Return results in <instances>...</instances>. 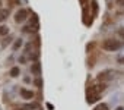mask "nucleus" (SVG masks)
<instances>
[{
  "label": "nucleus",
  "instance_id": "obj_5",
  "mask_svg": "<svg viewBox=\"0 0 124 110\" xmlns=\"http://www.w3.org/2000/svg\"><path fill=\"white\" fill-rule=\"evenodd\" d=\"M31 72L35 73V75H39V72H41V66H39V63H34L32 68H31Z\"/></svg>",
  "mask_w": 124,
  "mask_h": 110
},
{
  "label": "nucleus",
  "instance_id": "obj_3",
  "mask_svg": "<svg viewBox=\"0 0 124 110\" xmlns=\"http://www.w3.org/2000/svg\"><path fill=\"white\" fill-rule=\"evenodd\" d=\"M112 75H114V72H109L108 71V72H101L98 78L99 79H112Z\"/></svg>",
  "mask_w": 124,
  "mask_h": 110
},
{
  "label": "nucleus",
  "instance_id": "obj_14",
  "mask_svg": "<svg viewBox=\"0 0 124 110\" xmlns=\"http://www.w3.org/2000/svg\"><path fill=\"white\" fill-rule=\"evenodd\" d=\"M118 5H124V0H118Z\"/></svg>",
  "mask_w": 124,
  "mask_h": 110
},
{
  "label": "nucleus",
  "instance_id": "obj_2",
  "mask_svg": "<svg viewBox=\"0 0 124 110\" xmlns=\"http://www.w3.org/2000/svg\"><path fill=\"white\" fill-rule=\"evenodd\" d=\"M26 18H28V10H25V9L18 10L16 15H15V21H16V22H23Z\"/></svg>",
  "mask_w": 124,
  "mask_h": 110
},
{
  "label": "nucleus",
  "instance_id": "obj_6",
  "mask_svg": "<svg viewBox=\"0 0 124 110\" xmlns=\"http://www.w3.org/2000/svg\"><path fill=\"white\" fill-rule=\"evenodd\" d=\"M6 34H9V28L2 25V27H0V35H6Z\"/></svg>",
  "mask_w": 124,
  "mask_h": 110
},
{
  "label": "nucleus",
  "instance_id": "obj_17",
  "mask_svg": "<svg viewBox=\"0 0 124 110\" xmlns=\"http://www.w3.org/2000/svg\"><path fill=\"white\" fill-rule=\"evenodd\" d=\"M16 110H23V109H16Z\"/></svg>",
  "mask_w": 124,
  "mask_h": 110
},
{
  "label": "nucleus",
  "instance_id": "obj_9",
  "mask_svg": "<svg viewBox=\"0 0 124 110\" xmlns=\"http://www.w3.org/2000/svg\"><path fill=\"white\" fill-rule=\"evenodd\" d=\"M95 110H108V107H107V104H99Z\"/></svg>",
  "mask_w": 124,
  "mask_h": 110
},
{
  "label": "nucleus",
  "instance_id": "obj_15",
  "mask_svg": "<svg viewBox=\"0 0 124 110\" xmlns=\"http://www.w3.org/2000/svg\"><path fill=\"white\" fill-rule=\"evenodd\" d=\"M115 110H124V107H121V106H120V107H117Z\"/></svg>",
  "mask_w": 124,
  "mask_h": 110
},
{
  "label": "nucleus",
  "instance_id": "obj_12",
  "mask_svg": "<svg viewBox=\"0 0 124 110\" xmlns=\"http://www.w3.org/2000/svg\"><path fill=\"white\" fill-rule=\"evenodd\" d=\"M35 85H38V87H41V79H35Z\"/></svg>",
  "mask_w": 124,
  "mask_h": 110
},
{
  "label": "nucleus",
  "instance_id": "obj_8",
  "mask_svg": "<svg viewBox=\"0 0 124 110\" xmlns=\"http://www.w3.org/2000/svg\"><path fill=\"white\" fill-rule=\"evenodd\" d=\"M6 15H8V10H0V22L6 19Z\"/></svg>",
  "mask_w": 124,
  "mask_h": 110
},
{
  "label": "nucleus",
  "instance_id": "obj_4",
  "mask_svg": "<svg viewBox=\"0 0 124 110\" xmlns=\"http://www.w3.org/2000/svg\"><path fill=\"white\" fill-rule=\"evenodd\" d=\"M21 94H22V97H23V98H32V97H34V92H32V91L23 90V88L21 90Z\"/></svg>",
  "mask_w": 124,
  "mask_h": 110
},
{
  "label": "nucleus",
  "instance_id": "obj_10",
  "mask_svg": "<svg viewBox=\"0 0 124 110\" xmlns=\"http://www.w3.org/2000/svg\"><path fill=\"white\" fill-rule=\"evenodd\" d=\"M21 44H22V41H21V40H18V41L15 43V46H13V48H18V47H21Z\"/></svg>",
  "mask_w": 124,
  "mask_h": 110
},
{
  "label": "nucleus",
  "instance_id": "obj_1",
  "mask_svg": "<svg viewBox=\"0 0 124 110\" xmlns=\"http://www.w3.org/2000/svg\"><path fill=\"white\" fill-rule=\"evenodd\" d=\"M123 47V43L118 40H105L102 43V48L105 51H117Z\"/></svg>",
  "mask_w": 124,
  "mask_h": 110
},
{
  "label": "nucleus",
  "instance_id": "obj_16",
  "mask_svg": "<svg viewBox=\"0 0 124 110\" xmlns=\"http://www.w3.org/2000/svg\"><path fill=\"white\" fill-rule=\"evenodd\" d=\"M82 3H86V0H82Z\"/></svg>",
  "mask_w": 124,
  "mask_h": 110
},
{
  "label": "nucleus",
  "instance_id": "obj_11",
  "mask_svg": "<svg viewBox=\"0 0 124 110\" xmlns=\"http://www.w3.org/2000/svg\"><path fill=\"white\" fill-rule=\"evenodd\" d=\"M118 34H120V35H121V37H123V38H124V28H121V29H120V31H118Z\"/></svg>",
  "mask_w": 124,
  "mask_h": 110
},
{
  "label": "nucleus",
  "instance_id": "obj_13",
  "mask_svg": "<svg viewBox=\"0 0 124 110\" xmlns=\"http://www.w3.org/2000/svg\"><path fill=\"white\" fill-rule=\"evenodd\" d=\"M118 63H121V65H124V57H118Z\"/></svg>",
  "mask_w": 124,
  "mask_h": 110
},
{
  "label": "nucleus",
  "instance_id": "obj_7",
  "mask_svg": "<svg viewBox=\"0 0 124 110\" xmlns=\"http://www.w3.org/2000/svg\"><path fill=\"white\" fill-rule=\"evenodd\" d=\"M10 75L15 78V76H18L19 75V68H12V71H10Z\"/></svg>",
  "mask_w": 124,
  "mask_h": 110
}]
</instances>
